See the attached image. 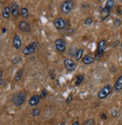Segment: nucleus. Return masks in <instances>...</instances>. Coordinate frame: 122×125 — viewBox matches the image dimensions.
I'll return each instance as SVG.
<instances>
[{
    "instance_id": "nucleus-17",
    "label": "nucleus",
    "mask_w": 122,
    "mask_h": 125,
    "mask_svg": "<svg viewBox=\"0 0 122 125\" xmlns=\"http://www.w3.org/2000/svg\"><path fill=\"white\" fill-rule=\"evenodd\" d=\"M23 69H19L17 71L16 74L14 75V81L18 82L20 80L21 78H22V76H23Z\"/></svg>"
},
{
    "instance_id": "nucleus-27",
    "label": "nucleus",
    "mask_w": 122,
    "mask_h": 125,
    "mask_svg": "<svg viewBox=\"0 0 122 125\" xmlns=\"http://www.w3.org/2000/svg\"><path fill=\"white\" fill-rule=\"evenodd\" d=\"M21 60H22V58L17 56V57H15L14 59H12V63L13 64H18V63H20L21 62Z\"/></svg>"
},
{
    "instance_id": "nucleus-12",
    "label": "nucleus",
    "mask_w": 122,
    "mask_h": 125,
    "mask_svg": "<svg viewBox=\"0 0 122 125\" xmlns=\"http://www.w3.org/2000/svg\"><path fill=\"white\" fill-rule=\"evenodd\" d=\"M114 90L116 92H119V91L122 90V75H121L116 80L114 85Z\"/></svg>"
},
{
    "instance_id": "nucleus-4",
    "label": "nucleus",
    "mask_w": 122,
    "mask_h": 125,
    "mask_svg": "<svg viewBox=\"0 0 122 125\" xmlns=\"http://www.w3.org/2000/svg\"><path fill=\"white\" fill-rule=\"evenodd\" d=\"M73 2L72 0H67V1H64L62 2V4L61 5V12L65 14L70 13L71 10L73 9Z\"/></svg>"
},
{
    "instance_id": "nucleus-6",
    "label": "nucleus",
    "mask_w": 122,
    "mask_h": 125,
    "mask_svg": "<svg viewBox=\"0 0 122 125\" xmlns=\"http://www.w3.org/2000/svg\"><path fill=\"white\" fill-rule=\"evenodd\" d=\"M55 47L59 52H64L66 50V43L62 39H57L54 42Z\"/></svg>"
},
{
    "instance_id": "nucleus-24",
    "label": "nucleus",
    "mask_w": 122,
    "mask_h": 125,
    "mask_svg": "<svg viewBox=\"0 0 122 125\" xmlns=\"http://www.w3.org/2000/svg\"><path fill=\"white\" fill-rule=\"evenodd\" d=\"M47 96V91L46 89H43L42 92H41V94H40V98L44 99V98H46Z\"/></svg>"
},
{
    "instance_id": "nucleus-18",
    "label": "nucleus",
    "mask_w": 122,
    "mask_h": 125,
    "mask_svg": "<svg viewBox=\"0 0 122 125\" xmlns=\"http://www.w3.org/2000/svg\"><path fill=\"white\" fill-rule=\"evenodd\" d=\"M20 15L22 16V17L26 19L29 17V10L26 8H22L20 10Z\"/></svg>"
},
{
    "instance_id": "nucleus-7",
    "label": "nucleus",
    "mask_w": 122,
    "mask_h": 125,
    "mask_svg": "<svg viewBox=\"0 0 122 125\" xmlns=\"http://www.w3.org/2000/svg\"><path fill=\"white\" fill-rule=\"evenodd\" d=\"M26 99V94L25 92H19L17 94L16 98H15V100H14V104H15V106H21L25 102Z\"/></svg>"
},
{
    "instance_id": "nucleus-37",
    "label": "nucleus",
    "mask_w": 122,
    "mask_h": 125,
    "mask_svg": "<svg viewBox=\"0 0 122 125\" xmlns=\"http://www.w3.org/2000/svg\"><path fill=\"white\" fill-rule=\"evenodd\" d=\"M2 33H6V31H7V29L6 28H2Z\"/></svg>"
},
{
    "instance_id": "nucleus-35",
    "label": "nucleus",
    "mask_w": 122,
    "mask_h": 125,
    "mask_svg": "<svg viewBox=\"0 0 122 125\" xmlns=\"http://www.w3.org/2000/svg\"><path fill=\"white\" fill-rule=\"evenodd\" d=\"M112 116L115 117L116 115H117V111H116V110H113L112 112Z\"/></svg>"
},
{
    "instance_id": "nucleus-26",
    "label": "nucleus",
    "mask_w": 122,
    "mask_h": 125,
    "mask_svg": "<svg viewBox=\"0 0 122 125\" xmlns=\"http://www.w3.org/2000/svg\"><path fill=\"white\" fill-rule=\"evenodd\" d=\"M40 114V111L38 109H33L32 110V112H31V115L33 117H37Z\"/></svg>"
},
{
    "instance_id": "nucleus-21",
    "label": "nucleus",
    "mask_w": 122,
    "mask_h": 125,
    "mask_svg": "<svg viewBox=\"0 0 122 125\" xmlns=\"http://www.w3.org/2000/svg\"><path fill=\"white\" fill-rule=\"evenodd\" d=\"M76 83H75V85H80L82 84V83L83 82L84 80V76L82 75H77L76 76Z\"/></svg>"
},
{
    "instance_id": "nucleus-28",
    "label": "nucleus",
    "mask_w": 122,
    "mask_h": 125,
    "mask_svg": "<svg viewBox=\"0 0 122 125\" xmlns=\"http://www.w3.org/2000/svg\"><path fill=\"white\" fill-rule=\"evenodd\" d=\"M76 50L75 49L72 48V49H71V50H69V52H68V54H69L71 56H72V57H75V55H76Z\"/></svg>"
},
{
    "instance_id": "nucleus-3",
    "label": "nucleus",
    "mask_w": 122,
    "mask_h": 125,
    "mask_svg": "<svg viewBox=\"0 0 122 125\" xmlns=\"http://www.w3.org/2000/svg\"><path fill=\"white\" fill-rule=\"evenodd\" d=\"M39 46V43L38 42H32L31 43H29V45L23 50V55H31L34 53L36 50L38 49Z\"/></svg>"
},
{
    "instance_id": "nucleus-32",
    "label": "nucleus",
    "mask_w": 122,
    "mask_h": 125,
    "mask_svg": "<svg viewBox=\"0 0 122 125\" xmlns=\"http://www.w3.org/2000/svg\"><path fill=\"white\" fill-rule=\"evenodd\" d=\"M101 118L103 120H106V119H107V115L105 114V113H102V114H101Z\"/></svg>"
},
{
    "instance_id": "nucleus-15",
    "label": "nucleus",
    "mask_w": 122,
    "mask_h": 125,
    "mask_svg": "<svg viewBox=\"0 0 122 125\" xmlns=\"http://www.w3.org/2000/svg\"><path fill=\"white\" fill-rule=\"evenodd\" d=\"M110 14V10H109L108 8H106V7L104 8H103L101 10V18L102 20H105L106 18H108V17Z\"/></svg>"
},
{
    "instance_id": "nucleus-9",
    "label": "nucleus",
    "mask_w": 122,
    "mask_h": 125,
    "mask_svg": "<svg viewBox=\"0 0 122 125\" xmlns=\"http://www.w3.org/2000/svg\"><path fill=\"white\" fill-rule=\"evenodd\" d=\"M19 28L22 31H23V32H29L31 30L29 23L25 20L20 21V24H19Z\"/></svg>"
},
{
    "instance_id": "nucleus-2",
    "label": "nucleus",
    "mask_w": 122,
    "mask_h": 125,
    "mask_svg": "<svg viewBox=\"0 0 122 125\" xmlns=\"http://www.w3.org/2000/svg\"><path fill=\"white\" fill-rule=\"evenodd\" d=\"M113 90V88L111 85H106L103 88H102L101 90H100V92L97 94V97L100 99H104L107 97L111 93H112Z\"/></svg>"
},
{
    "instance_id": "nucleus-5",
    "label": "nucleus",
    "mask_w": 122,
    "mask_h": 125,
    "mask_svg": "<svg viewBox=\"0 0 122 125\" xmlns=\"http://www.w3.org/2000/svg\"><path fill=\"white\" fill-rule=\"evenodd\" d=\"M64 64L66 68V70L69 72H73L76 70V64L74 61L71 59H65L64 60Z\"/></svg>"
},
{
    "instance_id": "nucleus-16",
    "label": "nucleus",
    "mask_w": 122,
    "mask_h": 125,
    "mask_svg": "<svg viewBox=\"0 0 122 125\" xmlns=\"http://www.w3.org/2000/svg\"><path fill=\"white\" fill-rule=\"evenodd\" d=\"M10 14H11V12H10V7L5 6L2 10V16H3V17L8 19V18L10 17Z\"/></svg>"
},
{
    "instance_id": "nucleus-23",
    "label": "nucleus",
    "mask_w": 122,
    "mask_h": 125,
    "mask_svg": "<svg viewBox=\"0 0 122 125\" xmlns=\"http://www.w3.org/2000/svg\"><path fill=\"white\" fill-rule=\"evenodd\" d=\"M92 22H93V20L92 17H88L87 19H85V20L84 21V23L85 25L86 26H90L92 24Z\"/></svg>"
},
{
    "instance_id": "nucleus-13",
    "label": "nucleus",
    "mask_w": 122,
    "mask_h": 125,
    "mask_svg": "<svg viewBox=\"0 0 122 125\" xmlns=\"http://www.w3.org/2000/svg\"><path fill=\"white\" fill-rule=\"evenodd\" d=\"M13 44H14V47L16 49H20L21 47V45H22V41L21 38L19 35H16L14 37L13 39Z\"/></svg>"
},
{
    "instance_id": "nucleus-38",
    "label": "nucleus",
    "mask_w": 122,
    "mask_h": 125,
    "mask_svg": "<svg viewBox=\"0 0 122 125\" xmlns=\"http://www.w3.org/2000/svg\"><path fill=\"white\" fill-rule=\"evenodd\" d=\"M59 125H65V122H64V121H62Z\"/></svg>"
},
{
    "instance_id": "nucleus-19",
    "label": "nucleus",
    "mask_w": 122,
    "mask_h": 125,
    "mask_svg": "<svg viewBox=\"0 0 122 125\" xmlns=\"http://www.w3.org/2000/svg\"><path fill=\"white\" fill-rule=\"evenodd\" d=\"M82 55H83V50L82 49L77 50L76 52V55H75L76 61H80L82 58Z\"/></svg>"
},
{
    "instance_id": "nucleus-31",
    "label": "nucleus",
    "mask_w": 122,
    "mask_h": 125,
    "mask_svg": "<svg viewBox=\"0 0 122 125\" xmlns=\"http://www.w3.org/2000/svg\"><path fill=\"white\" fill-rule=\"evenodd\" d=\"M117 14L118 15H122V9H121V8H118L117 9Z\"/></svg>"
},
{
    "instance_id": "nucleus-30",
    "label": "nucleus",
    "mask_w": 122,
    "mask_h": 125,
    "mask_svg": "<svg viewBox=\"0 0 122 125\" xmlns=\"http://www.w3.org/2000/svg\"><path fill=\"white\" fill-rule=\"evenodd\" d=\"M72 99H73V95L71 94L68 97V98H67V100H66V103H67V104H69L70 103V102L72 100Z\"/></svg>"
},
{
    "instance_id": "nucleus-34",
    "label": "nucleus",
    "mask_w": 122,
    "mask_h": 125,
    "mask_svg": "<svg viewBox=\"0 0 122 125\" xmlns=\"http://www.w3.org/2000/svg\"><path fill=\"white\" fill-rule=\"evenodd\" d=\"M2 75H3V73H2V71L1 70H0V83H1V82H2Z\"/></svg>"
},
{
    "instance_id": "nucleus-22",
    "label": "nucleus",
    "mask_w": 122,
    "mask_h": 125,
    "mask_svg": "<svg viewBox=\"0 0 122 125\" xmlns=\"http://www.w3.org/2000/svg\"><path fill=\"white\" fill-rule=\"evenodd\" d=\"M95 124V121L92 118L91 119H88L84 121L83 125H94Z\"/></svg>"
},
{
    "instance_id": "nucleus-40",
    "label": "nucleus",
    "mask_w": 122,
    "mask_h": 125,
    "mask_svg": "<svg viewBox=\"0 0 122 125\" xmlns=\"http://www.w3.org/2000/svg\"><path fill=\"white\" fill-rule=\"evenodd\" d=\"M0 4H1V2H0Z\"/></svg>"
},
{
    "instance_id": "nucleus-25",
    "label": "nucleus",
    "mask_w": 122,
    "mask_h": 125,
    "mask_svg": "<svg viewBox=\"0 0 122 125\" xmlns=\"http://www.w3.org/2000/svg\"><path fill=\"white\" fill-rule=\"evenodd\" d=\"M114 25L116 27H119L121 25V20L119 19V18L115 19V20H114Z\"/></svg>"
},
{
    "instance_id": "nucleus-8",
    "label": "nucleus",
    "mask_w": 122,
    "mask_h": 125,
    "mask_svg": "<svg viewBox=\"0 0 122 125\" xmlns=\"http://www.w3.org/2000/svg\"><path fill=\"white\" fill-rule=\"evenodd\" d=\"M53 24H54V26L57 29L61 30L66 27V26H67V22H66L65 20H64L63 18L59 17V18H56L54 20Z\"/></svg>"
},
{
    "instance_id": "nucleus-39",
    "label": "nucleus",
    "mask_w": 122,
    "mask_h": 125,
    "mask_svg": "<svg viewBox=\"0 0 122 125\" xmlns=\"http://www.w3.org/2000/svg\"><path fill=\"white\" fill-rule=\"evenodd\" d=\"M121 63H122V55H121Z\"/></svg>"
},
{
    "instance_id": "nucleus-33",
    "label": "nucleus",
    "mask_w": 122,
    "mask_h": 125,
    "mask_svg": "<svg viewBox=\"0 0 122 125\" xmlns=\"http://www.w3.org/2000/svg\"><path fill=\"white\" fill-rule=\"evenodd\" d=\"M119 43H120V42H119V41H118V40H117V41H115V43H113L112 47H116V46H117V45H118V44Z\"/></svg>"
},
{
    "instance_id": "nucleus-14",
    "label": "nucleus",
    "mask_w": 122,
    "mask_h": 125,
    "mask_svg": "<svg viewBox=\"0 0 122 125\" xmlns=\"http://www.w3.org/2000/svg\"><path fill=\"white\" fill-rule=\"evenodd\" d=\"M95 62V59L91 55H85L82 59V62L85 64H92Z\"/></svg>"
},
{
    "instance_id": "nucleus-11",
    "label": "nucleus",
    "mask_w": 122,
    "mask_h": 125,
    "mask_svg": "<svg viewBox=\"0 0 122 125\" xmlns=\"http://www.w3.org/2000/svg\"><path fill=\"white\" fill-rule=\"evenodd\" d=\"M40 96L38 95H34L32 96L30 100H29V105L31 106H36L39 104L40 103Z\"/></svg>"
},
{
    "instance_id": "nucleus-1",
    "label": "nucleus",
    "mask_w": 122,
    "mask_h": 125,
    "mask_svg": "<svg viewBox=\"0 0 122 125\" xmlns=\"http://www.w3.org/2000/svg\"><path fill=\"white\" fill-rule=\"evenodd\" d=\"M106 46H107V43L105 40L103 39L100 41L97 45V52H95V55H94L95 60H101L102 59V57L104 55L105 50L106 49Z\"/></svg>"
},
{
    "instance_id": "nucleus-41",
    "label": "nucleus",
    "mask_w": 122,
    "mask_h": 125,
    "mask_svg": "<svg viewBox=\"0 0 122 125\" xmlns=\"http://www.w3.org/2000/svg\"><path fill=\"white\" fill-rule=\"evenodd\" d=\"M121 2H122V1H121Z\"/></svg>"
},
{
    "instance_id": "nucleus-20",
    "label": "nucleus",
    "mask_w": 122,
    "mask_h": 125,
    "mask_svg": "<svg viewBox=\"0 0 122 125\" xmlns=\"http://www.w3.org/2000/svg\"><path fill=\"white\" fill-rule=\"evenodd\" d=\"M115 6V1L114 0H107L106 3V8H108L109 10H112Z\"/></svg>"
},
{
    "instance_id": "nucleus-10",
    "label": "nucleus",
    "mask_w": 122,
    "mask_h": 125,
    "mask_svg": "<svg viewBox=\"0 0 122 125\" xmlns=\"http://www.w3.org/2000/svg\"><path fill=\"white\" fill-rule=\"evenodd\" d=\"M10 12H11V14L14 17L18 16L20 12V8L17 2H12L11 5H10Z\"/></svg>"
},
{
    "instance_id": "nucleus-36",
    "label": "nucleus",
    "mask_w": 122,
    "mask_h": 125,
    "mask_svg": "<svg viewBox=\"0 0 122 125\" xmlns=\"http://www.w3.org/2000/svg\"><path fill=\"white\" fill-rule=\"evenodd\" d=\"M72 125H80V123H79V121H74L73 124H72Z\"/></svg>"
},
{
    "instance_id": "nucleus-29",
    "label": "nucleus",
    "mask_w": 122,
    "mask_h": 125,
    "mask_svg": "<svg viewBox=\"0 0 122 125\" xmlns=\"http://www.w3.org/2000/svg\"><path fill=\"white\" fill-rule=\"evenodd\" d=\"M49 73H50V78H51L52 79H54L55 78V71H54L53 69L50 70Z\"/></svg>"
}]
</instances>
